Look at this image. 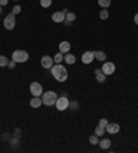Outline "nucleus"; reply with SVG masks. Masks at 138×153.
Here are the masks:
<instances>
[{"mask_svg":"<svg viewBox=\"0 0 138 153\" xmlns=\"http://www.w3.org/2000/svg\"><path fill=\"white\" fill-rule=\"evenodd\" d=\"M57 100H58V95H57V93H54V91H46V93L42 94V102H43V105H46V106H53V105H55Z\"/></svg>","mask_w":138,"mask_h":153,"instance_id":"nucleus-2","label":"nucleus"},{"mask_svg":"<svg viewBox=\"0 0 138 153\" xmlns=\"http://www.w3.org/2000/svg\"><path fill=\"white\" fill-rule=\"evenodd\" d=\"M42 105H43L42 97H33L32 100H30V106H32L33 109H37V108H40Z\"/></svg>","mask_w":138,"mask_h":153,"instance_id":"nucleus-14","label":"nucleus"},{"mask_svg":"<svg viewBox=\"0 0 138 153\" xmlns=\"http://www.w3.org/2000/svg\"><path fill=\"white\" fill-rule=\"evenodd\" d=\"M15 66H17V62H15L14 59H13V61H8V65H7L8 69H14Z\"/></svg>","mask_w":138,"mask_h":153,"instance_id":"nucleus-31","label":"nucleus"},{"mask_svg":"<svg viewBox=\"0 0 138 153\" xmlns=\"http://www.w3.org/2000/svg\"><path fill=\"white\" fill-rule=\"evenodd\" d=\"M111 145H112V142H111V139H108V138H102L98 142V146L101 149H109Z\"/></svg>","mask_w":138,"mask_h":153,"instance_id":"nucleus-16","label":"nucleus"},{"mask_svg":"<svg viewBox=\"0 0 138 153\" xmlns=\"http://www.w3.org/2000/svg\"><path fill=\"white\" fill-rule=\"evenodd\" d=\"M64 24H65L66 26H70V25H72V24H70V22H68V21H64Z\"/></svg>","mask_w":138,"mask_h":153,"instance_id":"nucleus-35","label":"nucleus"},{"mask_svg":"<svg viewBox=\"0 0 138 153\" xmlns=\"http://www.w3.org/2000/svg\"><path fill=\"white\" fill-rule=\"evenodd\" d=\"M1 8H3V7H1V6H0V14H1Z\"/></svg>","mask_w":138,"mask_h":153,"instance_id":"nucleus-36","label":"nucleus"},{"mask_svg":"<svg viewBox=\"0 0 138 153\" xmlns=\"http://www.w3.org/2000/svg\"><path fill=\"white\" fill-rule=\"evenodd\" d=\"M55 108H57V111L59 112H64L66 111L69 108V98L68 97H59L58 100H57V102H55Z\"/></svg>","mask_w":138,"mask_h":153,"instance_id":"nucleus-5","label":"nucleus"},{"mask_svg":"<svg viewBox=\"0 0 138 153\" xmlns=\"http://www.w3.org/2000/svg\"><path fill=\"white\" fill-rule=\"evenodd\" d=\"M99 18H101V19H108L109 18V11L106 10V8H102V10L99 11Z\"/></svg>","mask_w":138,"mask_h":153,"instance_id":"nucleus-23","label":"nucleus"},{"mask_svg":"<svg viewBox=\"0 0 138 153\" xmlns=\"http://www.w3.org/2000/svg\"><path fill=\"white\" fill-rule=\"evenodd\" d=\"M51 75H53V77H54L57 82L62 83V82H66V79H68V71H66V68L62 66L61 64H55V65H53V68H51Z\"/></svg>","mask_w":138,"mask_h":153,"instance_id":"nucleus-1","label":"nucleus"},{"mask_svg":"<svg viewBox=\"0 0 138 153\" xmlns=\"http://www.w3.org/2000/svg\"><path fill=\"white\" fill-rule=\"evenodd\" d=\"M79 102L77 101H75V100H72V101H69V111H72V112H76V111H79Z\"/></svg>","mask_w":138,"mask_h":153,"instance_id":"nucleus-18","label":"nucleus"},{"mask_svg":"<svg viewBox=\"0 0 138 153\" xmlns=\"http://www.w3.org/2000/svg\"><path fill=\"white\" fill-rule=\"evenodd\" d=\"M21 10H22L21 6H19V4H15L14 7H13V10H11V13H14V14L17 15V14H19V13H21Z\"/></svg>","mask_w":138,"mask_h":153,"instance_id":"nucleus-28","label":"nucleus"},{"mask_svg":"<svg viewBox=\"0 0 138 153\" xmlns=\"http://www.w3.org/2000/svg\"><path fill=\"white\" fill-rule=\"evenodd\" d=\"M40 64H42V66H43L44 69H51L53 65H54V59L51 57H48V55H44V57L40 59Z\"/></svg>","mask_w":138,"mask_h":153,"instance_id":"nucleus-10","label":"nucleus"},{"mask_svg":"<svg viewBox=\"0 0 138 153\" xmlns=\"http://www.w3.org/2000/svg\"><path fill=\"white\" fill-rule=\"evenodd\" d=\"M105 131L108 132V134L115 135V134H117V132L120 131V126L117 124V123H108L105 127Z\"/></svg>","mask_w":138,"mask_h":153,"instance_id":"nucleus-9","label":"nucleus"},{"mask_svg":"<svg viewBox=\"0 0 138 153\" xmlns=\"http://www.w3.org/2000/svg\"><path fill=\"white\" fill-rule=\"evenodd\" d=\"M64 61H65L68 65H73L75 62H76V57H75L73 54H70V53H66L65 55H64Z\"/></svg>","mask_w":138,"mask_h":153,"instance_id":"nucleus-15","label":"nucleus"},{"mask_svg":"<svg viewBox=\"0 0 138 153\" xmlns=\"http://www.w3.org/2000/svg\"><path fill=\"white\" fill-rule=\"evenodd\" d=\"M19 141H21V138L13 135L10 139H8V146H10L11 149H17V148L19 146Z\"/></svg>","mask_w":138,"mask_h":153,"instance_id":"nucleus-12","label":"nucleus"},{"mask_svg":"<svg viewBox=\"0 0 138 153\" xmlns=\"http://www.w3.org/2000/svg\"><path fill=\"white\" fill-rule=\"evenodd\" d=\"M15 24H17V21H15L14 13H10V14L6 15V18H4V21H3V25L7 30H13L15 28Z\"/></svg>","mask_w":138,"mask_h":153,"instance_id":"nucleus-4","label":"nucleus"},{"mask_svg":"<svg viewBox=\"0 0 138 153\" xmlns=\"http://www.w3.org/2000/svg\"><path fill=\"white\" fill-rule=\"evenodd\" d=\"M75 19H76V14H75V13H72V11H68V13H66V15H65V21L73 24V22H75Z\"/></svg>","mask_w":138,"mask_h":153,"instance_id":"nucleus-19","label":"nucleus"},{"mask_svg":"<svg viewBox=\"0 0 138 153\" xmlns=\"http://www.w3.org/2000/svg\"><path fill=\"white\" fill-rule=\"evenodd\" d=\"M59 51L62 54H66V53H70V43L64 40V42L59 43Z\"/></svg>","mask_w":138,"mask_h":153,"instance_id":"nucleus-13","label":"nucleus"},{"mask_svg":"<svg viewBox=\"0 0 138 153\" xmlns=\"http://www.w3.org/2000/svg\"><path fill=\"white\" fill-rule=\"evenodd\" d=\"M13 59L15 62H21L22 64V62H26V61L29 59V54L25 50H15L13 53Z\"/></svg>","mask_w":138,"mask_h":153,"instance_id":"nucleus-3","label":"nucleus"},{"mask_svg":"<svg viewBox=\"0 0 138 153\" xmlns=\"http://www.w3.org/2000/svg\"><path fill=\"white\" fill-rule=\"evenodd\" d=\"M105 127H102V126H97V127H95V130H94V134H95V135H97V137H102V135H104V134H105Z\"/></svg>","mask_w":138,"mask_h":153,"instance_id":"nucleus-20","label":"nucleus"},{"mask_svg":"<svg viewBox=\"0 0 138 153\" xmlns=\"http://www.w3.org/2000/svg\"><path fill=\"white\" fill-rule=\"evenodd\" d=\"M94 58L99 62H104L106 59V54L104 51H94Z\"/></svg>","mask_w":138,"mask_h":153,"instance_id":"nucleus-17","label":"nucleus"},{"mask_svg":"<svg viewBox=\"0 0 138 153\" xmlns=\"http://www.w3.org/2000/svg\"><path fill=\"white\" fill-rule=\"evenodd\" d=\"M53 59H54V62L55 64H61L62 61H64V54L61 53V51H59V53H57L54 55V58H53Z\"/></svg>","mask_w":138,"mask_h":153,"instance_id":"nucleus-22","label":"nucleus"},{"mask_svg":"<svg viewBox=\"0 0 138 153\" xmlns=\"http://www.w3.org/2000/svg\"><path fill=\"white\" fill-rule=\"evenodd\" d=\"M7 65H8L7 57H4V55H0V68H4V66H7Z\"/></svg>","mask_w":138,"mask_h":153,"instance_id":"nucleus-27","label":"nucleus"},{"mask_svg":"<svg viewBox=\"0 0 138 153\" xmlns=\"http://www.w3.org/2000/svg\"><path fill=\"white\" fill-rule=\"evenodd\" d=\"M108 123H109V121L106 120V119H99V123H98V124L102 126V127H106V124H108Z\"/></svg>","mask_w":138,"mask_h":153,"instance_id":"nucleus-32","label":"nucleus"},{"mask_svg":"<svg viewBox=\"0 0 138 153\" xmlns=\"http://www.w3.org/2000/svg\"><path fill=\"white\" fill-rule=\"evenodd\" d=\"M14 135L15 137H18V138H21V135H22V130L19 127H15L14 128Z\"/></svg>","mask_w":138,"mask_h":153,"instance_id":"nucleus-30","label":"nucleus"},{"mask_svg":"<svg viewBox=\"0 0 138 153\" xmlns=\"http://www.w3.org/2000/svg\"><path fill=\"white\" fill-rule=\"evenodd\" d=\"M11 138V134L10 132H3V134H1V141H7L8 142V139Z\"/></svg>","mask_w":138,"mask_h":153,"instance_id":"nucleus-29","label":"nucleus"},{"mask_svg":"<svg viewBox=\"0 0 138 153\" xmlns=\"http://www.w3.org/2000/svg\"><path fill=\"white\" fill-rule=\"evenodd\" d=\"M14 1H19V0H14Z\"/></svg>","mask_w":138,"mask_h":153,"instance_id":"nucleus-37","label":"nucleus"},{"mask_svg":"<svg viewBox=\"0 0 138 153\" xmlns=\"http://www.w3.org/2000/svg\"><path fill=\"white\" fill-rule=\"evenodd\" d=\"M8 1H10V0H0V6H1V7H3V6H7Z\"/></svg>","mask_w":138,"mask_h":153,"instance_id":"nucleus-33","label":"nucleus"},{"mask_svg":"<svg viewBox=\"0 0 138 153\" xmlns=\"http://www.w3.org/2000/svg\"><path fill=\"white\" fill-rule=\"evenodd\" d=\"M134 22H135V25H138V13L134 15Z\"/></svg>","mask_w":138,"mask_h":153,"instance_id":"nucleus-34","label":"nucleus"},{"mask_svg":"<svg viewBox=\"0 0 138 153\" xmlns=\"http://www.w3.org/2000/svg\"><path fill=\"white\" fill-rule=\"evenodd\" d=\"M101 69H102V72H104L106 76H109V75H113V72L116 71V66H115L113 62H105V64L102 65Z\"/></svg>","mask_w":138,"mask_h":153,"instance_id":"nucleus-7","label":"nucleus"},{"mask_svg":"<svg viewBox=\"0 0 138 153\" xmlns=\"http://www.w3.org/2000/svg\"><path fill=\"white\" fill-rule=\"evenodd\" d=\"M95 80H97L98 83H104V82L106 80V75L101 71L99 73H97V75H95Z\"/></svg>","mask_w":138,"mask_h":153,"instance_id":"nucleus-21","label":"nucleus"},{"mask_svg":"<svg viewBox=\"0 0 138 153\" xmlns=\"http://www.w3.org/2000/svg\"><path fill=\"white\" fill-rule=\"evenodd\" d=\"M98 4L101 8H108L111 6V0H98Z\"/></svg>","mask_w":138,"mask_h":153,"instance_id":"nucleus-24","label":"nucleus"},{"mask_svg":"<svg viewBox=\"0 0 138 153\" xmlns=\"http://www.w3.org/2000/svg\"><path fill=\"white\" fill-rule=\"evenodd\" d=\"M98 138H99V137H97V135L94 134V135H91L90 138H88V142H90L91 145H98V142H99Z\"/></svg>","mask_w":138,"mask_h":153,"instance_id":"nucleus-25","label":"nucleus"},{"mask_svg":"<svg viewBox=\"0 0 138 153\" xmlns=\"http://www.w3.org/2000/svg\"><path fill=\"white\" fill-rule=\"evenodd\" d=\"M65 15H66V13H64V11H55L54 14L51 15V19L55 24H61V22L65 21Z\"/></svg>","mask_w":138,"mask_h":153,"instance_id":"nucleus-8","label":"nucleus"},{"mask_svg":"<svg viewBox=\"0 0 138 153\" xmlns=\"http://www.w3.org/2000/svg\"><path fill=\"white\" fill-rule=\"evenodd\" d=\"M53 4V0H40V6L43 8H48Z\"/></svg>","mask_w":138,"mask_h":153,"instance_id":"nucleus-26","label":"nucleus"},{"mask_svg":"<svg viewBox=\"0 0 138 153\" xmlns=\"http://www.w3.org/2000/svg\"><path fill=\"white\" fill-rule=\"evenodd\" d=\"M94 51H86V53H83V55H82V62L86 65L91 64L93 61H94Z\"/></svg>","mask_w":138,"mask_h":153,"instance_id":"nucleus-11","label":"nucleus"},{"mask_svg":"<svg viewBox=\"0 0 138 153\" xmlns=\"http://www.w3.org/2000/svg\"><path fill=\"white\" fill-rule=\"evenodd\" d=\"M29 91H30V94H32L33 97H42V94L44 93V91H43V85L40 84L39 82H33V83H30V85H29Z\"/></svg>","mask_w":138,"mask_h":153,"instance_id":"nucleus-6","label":"nucleus"}]
</instances>
